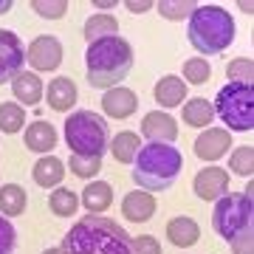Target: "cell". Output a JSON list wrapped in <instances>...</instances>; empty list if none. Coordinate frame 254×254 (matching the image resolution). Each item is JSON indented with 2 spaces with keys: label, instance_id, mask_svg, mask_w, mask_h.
<instances>
[{
  "label": "cell",
  "instance_id": "cell-30",
  "mask_svg": "<svg viewBox=\"0 0 254 254\" xmlns=\"http://www.w3.org/2000/svg\"><path fill=\"white\" fill-rule=\"evenodd\" d=\"M212 76V65L203 60V57H192L184 63V82H192V85H203Z\"/></svg>",
  "mask_w": 254,
  "mask_h": 254
},
{
  "label": "cell",
  "instance_id": "cell-33",
  "mask_svg": "<svg viewBox=\"0 0 254 254\" xmlns=\"http://www.w3.org/2000/svg\"><path fill=\"white\" fill-rule=\"evenodd\" d=\"M226 76L232 82H246V85H252V76H254V63L249 57H240V60H232L226 65Z\"/></svg>",
  "mask_w": 254,
  "mask_h": 254
},
{
  "label": "cell",
  "instance_id": "cell-11",
  "mask_svg": "<svg viewBox=\"0 0 254 254\" xmlns=\"http://www.w3.org/2000/svg\"><path fill=\"white\" fill-rule=\"evenodd\" d=\"M141 136L147 141H158V144H173L178 138V125L170 113L164 110H153L141 119Z\"/></svg>",
  "mask_w": 254,
  "mask_h": 254
},
{
  "label": "cell",
  "instance_id": "cell-24",
  "mask_svg": "<svg viewBox=\"0 0 254 254\" xmlns=\"http://www.w3.org/2000/svg\"><path fill=\"white\" fill-rule=\"evenodd\" d=\"M181 119L184 125L190 127H209L212 119H215V108H212L209 99H190L181 110Z\"/></svg>",
  "mask_w": 254,
  "mask_h": 254
},
{
  "label": "cell",
  "instance_id": "cell-32",
  "mask_svg": "<svg viewBox=\"0 0 254 254\" xmlns=\"http://www.w3.org/2000/svg\"><path fill=\"white\" fill-rule=\"evenodd\" d=\"M31 9L40 14V17H46V20H60L68 11V0H31L28 3Z\"/></svg>",
  "mask_w": 254,
  "mask_h": 254
},
{
  "label": "cell",
  "instance_id": "cell-25",
  "mask_svg": "<svg viewBox=\"0 0 254 254\" xmlns=\"http://www.w3.org/2000/svg\"><path fill=\"white\" fill-rule=\"evenodd\" d=\"M116 34H119V20L113 14H93L85 23V40L88 43H96V40L116 37Z\"/></svg>",
  "mask_w": 254,
  "mask_h": 254
},
{
  "label": "cell",
  "instance_id": "cell-26",
  "mask_svg": "<svg viewBox=\"0 0 254 254\" xmlns=\"http://www.w3.org/2000/svg\"><path fill=\"white\" fill-rule=\"evenodd\" d=\"M26 125V108L17 102H3L0 105V133H20Z\"/></svg>",
  "mask_w": 254,
  "mask_h": 254
},
{
  "label": "cell",
  "instance_id": "cell-35",
  "mask_svg": "<svg viewBox=\"0 0 254 254\" xmlns=\"http://www.w3.org/2000/svg\"><path fill=\"white\" fill-rule=\"evenodd\" d=\"M133 254H161V243L153 235H138L133 243Z\"/></svg>",
  "mask_w": 254,
  "mask_h": 254
},
{
  "label": "cell",
  "instance_id": "cell-13",
  "mask_svg": "<svg viewBox=\"0 0 254 254\" xmlns=\"http://www.w3.org/2000/svg\"><path fill=\"white\" fill-rule=\"evenodd\" d=\"M138 108V96L130 88H110L102 96V110L110 119H130Z\"/></svg>",
  "mask_w": 254,
  "mask_h": 254
},
{
  "label": "cell",
  "instance_id": "cell-16",
  "mask_svg": "<svg viewBox=\"0 0 254 254\" xmlns=\"http://www.w3.org/2000/svg\"><path fill=\"white\" fill-rule=\"evenodd\" d=\"M187 99V82L175 73H167L155 82V102L161 108H178L181 102Z\"/></svg>",
  "mask_w": 254,
  "mask_h": 254
},
{
  "label": "cell",
  "instance_id": "cell-22",
  "mask_svg": "<svg viewBox=\"0 0 254 254\" xmlns=\"http://www.w3.org/2000/svg\"><path fill=\"white\" fill-rule=\"evenodd\" d=\"M138 147H141V138H138L136 133H130V130H122V133H116V136L110 138L108 150L113 153V158H116L119 164H133Z\"/></svg>",
  "mask_w": 254,
  "mask_h": 254
},
{
  "label": "cell",
  "instance_id": "cell-6",
  "mask_svg": "<svg viewBox=\"0 0 254 254\" xmlns=\"http://www.w3.org/2000/svg\"><path fill=\"white\" fill-rule=\"evenodd\" d=\"M65 141L73 150V155L102 158L110 144L108 122L93 110H73L71 116L65 119Z\"/></svg>",
  "mask_w": 254,
  "mask_h": 254
},
{
  "label": "cell",
  "instance_id": "cell-18",
  "mask_svg": "<svg viewBox=\"0 0 254 254\" xmlns=\"http://www.w3.org/2000/svg\"><path fill=\"white\" fill-rule=\"evenodd\" d=\"M167 237L178 249H190V246H195L200 240V226L192 218H187V215H178V218H173L167 223Z\"/></svg>",
  "mask_w": 254,
  "mask_h": 254
},
{
  "label": "cell",
  "instance_id": "cell-31",
  "mask_svg": "<svg viewBox=\"0 0 254 254\" xmlns=\"http://www.w3.org/2000/svg\"><path fill=\"white\" fill-rule=\"evenodd\" d=\"M68 170L76 178H96L102 173V158H85V155H71L68 158Z\"/></svg>",
  "mask_w": 254,
  "mask_h": 254
},
{
  "label": "cell",
  "instance_id": "cell-12",
  "mask_svg": "<svg viewBox=\"0 0 254 254\" xmlns=\"http://www.w3.org/2000/svg\"><path fill=\"white\" fill-rule=\"evenodd\" d=\"M232 147V136L220 127H206L198 138H195V155L200 161H220Z\"/></svg>",
  "mask_w": 254,
  "mask_h": 254
},
{
  "label": "cell",
  "instance_id": "cell-5",
  "mask_svg": "<svg viewBox=\"0 0 254 254\" xmlns=\"http://www.w3.org/2000/svg\"><path fill=\"white\" fill-rule=\"evenodd\" d=\"M187 37L195 51L203 54H220L235 43V17L223 6H198L190 14Z\"/></svg>",
  "mask_w": 254,
  "mask_h": 254
},
{
  "label": "cell",
  "instance_id": "cell-34",
  "mask_svg": "<svg viewBox=\"0 0 254 254\" xmlns=\"http://www.w3.org/2000/svg\"><path fill=\"white\" fill-rule=\"evenodd\" d=\"M17 246V232L6 218H0V254H14Z\"/></svg>",
  "mask_w": 254,
  "mask_h": 254
},
{
  "label": "cell",
  "instance_id": "cell-19",
  "mask_svg": "<svg viewBox=\"0 0 254 254\" xmlns=\"http://www.w3.org/2000/svg\"><path fill=\"white\" fill-rule=\"evenodd\" d=\"M26 147L31 153H51L57 147V130L48 122H31L26 127Z\"/></svg>",
  "mask_w": 254,
  "mask_h": 254
},
{
  "label": "cell",
  "instance_id": "cell-27",
  "mask_svg": "<svg viewBox=\"0 0 254 254\" xmlns=\"http://www.w3.org/2000/svg\"><path fill=\"white\" fill-rule=\"evenodd\" d=\"M48 209L54 212L57 218H71L73 212L79 209V198H76V192L65 190V187H57L51 192V198H48Z\"/></svg>",
  "mask_w": 254,
  "mask_h": 254
},
{
  "label": "cell",
  "instance_id": "cell-28",
  "mask_svg": "<svg viewBox=\"0 0 254 254\" xmlns=\"http://www.w3.org/2000/svg\"><path fill=\"white\" fill-rule=\"evenodd\" d=\"M198 6L200 3H195V0H158V3H155L158 14L167 17V20H187Z\"/></svg>",
  "mask_w": 254,
  "mask_h": 254
},
{
  "label": "cell",
  "instance_id": "cell-20",
  "mask_svg": "<svg viewBox=\"0 0 254 254\" xmlns=\"http://www.w3.org/2000/svg\"><path fill=\"white\" fill-rule=\"evenodd\" d=\"M63 175H65V164L60 161L57 155H43V158L34 164V170H31V178H34L37 187H43V190L57 187V184L63 181Z\"/></svg>",
  "mask_w": 254,
  "mask_h": 254
},
{
  "label": "cell",
  "instance_id": "cell-39",
  "mask_svg": "<svg viewBox=\"0 0 254 254\" xmlns=\"http://www.w3.org/2000/svg\"><path fill=\"white\" fill-rule=\"evenodd\" d=\"M11 6H14V0H0V14H6Z\"/></svg>",
  "mask_w": 254,
  "mask_h": 254
},
{
  "label": "cell",
  "instance_id": "cell-37",
  "mask_svg": "<svg viewBox=\"0 0 254 254\" xmlns=\"http://www.w3.org/2000/svg\"><path fill=\"white\" fill-rule=\"evenodd\" d=\"M93 6H99V9H110V6H119L116 0H93Z\"/></svg>",
  "mask_w": 254,
  "mask_h": 254
},
{
  "label": "cell",
  "instance_id": "cell-8",
  "mask_svg": "<svg viewBox=\"0 0 254 254\" xmlns=\"http://www.w3.org/2000/svg\"><path fill=\"white\" fill-rule=\"evenodd\" d=\"M23 63H26L23 40L14 31H9V28H0V85H6L14 76H20Z\"/></svg>",
  "mask_w": 254,
  "mask_h": 254
},
{
  "label": "cell",
  "instance_id": "cell-3",
  "mask_svg": "<svg viewBox=\"0 0 254 254\" xmlns=\"http://www.w3.org/2000/svg\"><path fill=\"white\" fill-rule=\"evenodd\" d=\"M184 170V155L175 144H158L147 141L138 147L133 158V181L144 192H164L170 190Z\"/></svg>",
  "mask_w": 254,
  "mask_h": 254
},
{
  "label": "cell",
  "instance_id": "cell-4",
  "mask_svg": "<svg viewBox=\"0 0 254 254\" xmlns=\"http://www.w3.org/2000/svg\"><path fill=\"white\" fill-rule=\"evenodd\" d=\"M212 226L223 240H229L235 254H254V206L252 195L246 192H226L215 200L212 209Z\"/></svg>",
  "mask_w": 254,
  "mask_h": 254
},
{
  "label": "cell",
  "instance_id": "cell-9",
  "mask_svg": "<svg viewBox=\"0 0 254 254\" xmlns=\"http://www.w3.org/2000/svg\"><path fill=\"white\" fill-rule=\"evenodd\" d=\"M26 63L34 68V71H57L63 65V43L51 34H43V37H34L31 46L26 48Z\"/></svg>",
  "mask_w": 254,
  "mask_h": 254
},
{
  "label": "cell",
  "instance_id": "cell-2",
  "mask_svg": "<svg viewBox=\"0 0 254 254\" xmlns=\"http://www.w3.org/2000/svg\"><path fill=\"white\" fill-rule=\"evenodd\" d=\"M85 68H88V85L110 91L133 71V48L125 37H105L96 43H88L85 51Z\"/></svg>",
  "mask_w": 254,
  "mask_h": 254
},
{
  "label": "cell",
  "instance_id": "cell-7",
  "mask_svg": "<svg viewBox=\"0 0 254 254\" xmlns=\"http://www.w3.org/2000/svg\"><path fill=\"white\" fill-rule=\"evenodd\" d=\"M215 119H220L229 130L249 133L254 130V88L246 82H229L218 91L215 102Z\"/></svg>",
  "mask_w": 254,
  "mask_h": 254
},
{
  "label": "cell",
  "instance_id": "cell-36",
  "mask_svg": "<svg viewBox=\"0 0 254 254\" xmlns=\"http://www.w3.org/2000/svg\"><path fill=\"white\" fill-rule=\"evenodd\" d=\"M125 6L133 11V14H144V11H150L155 6V0H127Z\"/></svg>",
  "mask_w": 254,
  "mask_h": 254
},
{
  "label": "cell",
  "instance_id": "cell-23",
  "mask_svg": "<svg viewBox=\"0 0 254 254\" xmlns=\"http://www.w3.org/2000/svg\"><path fill=\"white\" fill-rule=\"evenodd\" d=\"M26 190L20 187V184H6V187H0V212L6 215V218H17L26 212Z\"/></svg>",
  "mask_w": 254,
  "mask_h": 254
},
{
  "label": "cell",
  "instance_id": "cell-38",
  "mask_svg": "<svg viewBox=\"0 0 254 254\" xmlns=\"http://www.w3.org/2000/svg\"><path fill=\"white\" fill-rule=\"evenodd\" d=\"M237 6H240V9L246 11V14H252V9H254V3H252V0H240Z\"/></svg>",
  "mask_w": 254,
  "mask_h": 254
},
{
  "label": "cell",
  "instance_id": "cell-15",
  "mask_svg": "<svg viewBox=\"0 0 254 254\" xmlns=\"http://www.w3.org/2000/svg\"><path fill=\"white\" fill-rule=\"evenodd\" d=\"M122 215L133 223H144L155 215V198L144 190H136V192H127L125 200H122Z\"/></svg>",
  "mask_w": 254,
  "mask_h": 254
},
{
  "label": "cell",
  "instance_id": "cell-10",
  "mask_svg": "<svg viewBox=\"0 0 254 254\" xmlns=\"http://www.w3.org/2000/svg\"><path fill=\"white\" fill-rule=\"evenodd\" d=\"M195 195L200 200H218L229 192V173L223 167H203L198 175H195Z\"/></svg>",
  "mask_w": 254,
  "mask_h": 254
},
{
  "label": "cell",
  "instance_id": "cell-1",
  "mask_svg": "<svg viewBox=\"0 0 254 254\" xmlns=\"http://www.w3.org/2000/svg\"><path fill=\"white\" fill-rule=\"evenodd\" d=\"M65 254H133V237L110 218L88 215L76 220L63 240Z\"/></svg>",
  "mask_w": 254,
  "mask_h": 254
},
{
  "label": "cell",
  "instance_id": "cell-17",
  "mask_svg": "<svg viewBox=\"0 0 254 254\" xmlns=\"http://www.w3.org/2000/svg\"><path fill=\"white\" fill-rule=\"evenodd\" d=\"M11 93H14L17 105L34 108V105H40V99H43V82H40L37 73H20V76L11 79Z\"/></svg>",
  "mask_w": 254,
  "mask_h": 254
},
{
  "label": "cell",
  "instance_id": "cell-21",
  "mask_svg": "<svg viewBox=\"0 0 254 254\" xmlns=\"http://www.w3.org/2000/svg\"><path fill=\"white\" fill-rule=\"evenodd\" d=\"M82 203L91 215H99L105 209H110L113 203V187L108 181H91L85 190H82Z\"/></svg>",
  "mask_w": 254,
  "mask_h": 254
},
{
  "label": "cell",
  "instance_id": "cell-14",
  "mask_svg": "<svg viewBox=\"0 0 254 254\" xmlns=\"http://www.w3.org/2000/svg\"><path fill=\"white\" fill-rule=\"evenodd\" d=\"M79 99V91H76V82L68 79V76H57V79L48 82L46 88V102L48 108L57 110V113H65V110H71Z\"/></svg>",
  "mask_w": 254,
  "mask_h": 254
},
{
  "label": "cell",
  "instance_id": "cell-40",
  "mask_svg": "<svg viewBox=\"0 0 254 254\" xmlns=\"http://www.w3.org/2000/svg\"><path fill=\"white\" fill-rule=\"evenodd\" d=\"M43 254H65V252H63V249H46Z\"/></svg>",
  "mask_w": 254,
  "mask_h": 254
},
{
  "label": "cell",
  "instance_id": "cell-29",
  "mask_svg": "<svg viewBox=\"0 0 254 254\" xmlns=\"http://www.w3.org/2000/svg\"><path fill=\"white\" fill-rule=\"evenodd\" d=\"M229 170L237 173V175H243V178H252V173H254V150H252V144L237 147L235 153L229 155Z\"/></svg>",
  "mask_w": 254,
  "mask_h": 254
}]
</instances>
